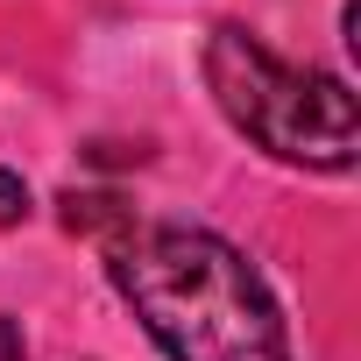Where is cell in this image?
Listing matches in <instances>:
<instances>
[{
    "label": "cell",
    "mask_w": 361,
    "mask_h": 361,
    "mask_svg": "<svg viewBox=\"0 0 361 361\" xmlns=\"http://www.w3.org/2000/svg\"><path fill=\"white\" fill-rule=\"evenodd\" d=\"M206 92L227 114L234 135H248L262 156L298 163V170H354V92L347 78L319 71V64H290L276 57L262 36H248L241 22H220L206 36Z\"/></svg>",
    "instance_id": "2"
},
{
    "label": "cell",
    "mask_w": 361,
    "mask_h": 361,
    "mask_svg": "<svg viewBox=\"0 0 361 361\" xmlns=\"http://www.w3.org/2000/svg\"><path fill=\"white\" fill-rule=\"evenodd\" d=\"M29 220V185L15 170H0V227H22Z\"/></svg>",
    "instance_id": "3"
},
{
    "label": "cell",
    "mask_w": 361,
    "mask_h": 361,
    "mask_svg": "<svg viewBox=\"0 0 361 361\" xmlns=\"http://www.w3.org/2000/svg\"><path fill=\"white\" fill-rule=\"evenodd\" d=\"M106 276L170 361H290L262 269L213 227L128 220L106 241Z\"/></svg>",
    "instance_id": "1"
}]
</instances>
